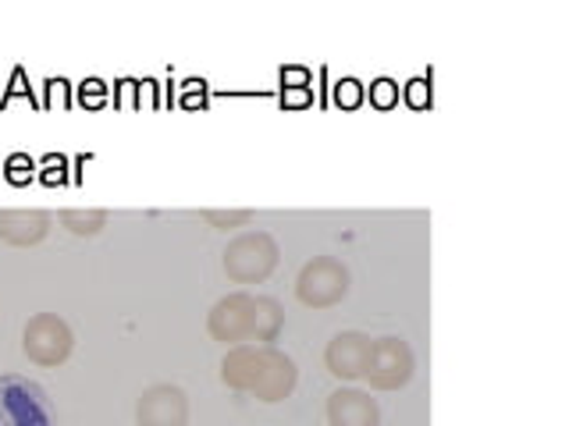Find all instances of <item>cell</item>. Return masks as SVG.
Returning <instances> with one entry per match:
<instances>
[{"mask_svg":"<svg viewBox=\"0 0 569 426\" xmlns=\"http://www.w3.org/2000/svg\"><path fill=\"white\" fill-rule=\"evenodd\" d=\"M221 381L257 402H281L296 390L299 369L274 345H236L221 363Z\"/></svg>","mask_w":569,"mask_h":426,"instance_id":"1","label":"cell"},{"mask_svg":"<svg viewBox=\"0 0 569 426\" xmlns=\"http://www.w3.org/2000/svg\"><path fill=\"white\" fill-rule=\"evenodd\" d=\"M284 324V313L274 298L249 295V292H231L207 316V331L213 342L224 345H271L278 342Z\"/></svg>","mask_w":569,"mask_h":426,"instance_id":"2","label":"cell"},{"mask_svg":"<svg viewBox=\"0 0 569 426\" xmlns=\"http://www.w3.org/2000/svg\"><path fill=\"white\" fill-rule=\"evenodd\" d=\"M278 242L267 231H246L224 248V274L236 284H260L278 266Z\"/></svg>","mask_w":569,"mask_h":426,"instance_id":"3","label":"cell"},{"mask_svg":"<svg viewBox=\"0 0 569 426\" xmlns=\"http://www.w3.org/2000/svg\"><path fill=\"white\" fill-rule=\"evenodd\" d=\"M296 295H299L302 306L328 310L349 295V271L331 256H317L302 266V274L296 281Z\"/></svg>","mask_w":569,"mask_h":426,"instance_id":"4","label":"cell"},{"mask_svg":"<svg viewBox=\"0 0 569 426\" xmlns=\"http://www.w3.org/2000/svg\"><path fill=\"white\" fill-rule=\"evenodd\" d=\"M71 345H76V337H71V327L58 313H36L22 331L26 355L36 366H47V369L61 366L71 355Z\"/></svg>","mask_w":569,"mask_h":426,"instance_id":"5","label":"cell"},{"mask_svg":"<svg viewBox=\"0 0 569 426\" xmlns=\"http://www.w3.org/2000/svg\"><path fill=\"white\" fill-rule=\"evenodd\" d=\"M413 348H409L402 337H378L370 345L367 355V369L363 377L373 390H399L413 377Z\"/></svg>","mask_w":569,"mask_h":426,"instance_id":"6","label":"cell"},{"mask_svg":"<svg viewBox=\"0 0 569 426\" xmlns=\"http://www.w3.org/2000/svg\"><path fill=\"white\" fill-rule=\"evenodd\" d=\"M139 426H186L189 423V398L174 384H153L142 390L136 405Z\"/></svg>","mask_w":569,"mask_h":426,"instance_id":"7","label":"cell"},{"mask_svg":"<svg viewBox=\"0 0 569 426\" xmlns=\"http://www.w3.org/2000/svg\"><path fill=\"white\" fill-rule=\"evenodd\" d=\"M370 345H373V337H367L360 331H342L331 337L325 363L338 381H356V377H363V369H367Z\"/></svg>","mask_w":569,"mask_h":426,"instance_id":"8","label":"cell"},{"mask_svg":"<svg viewBox=\"0 0 569 426\" xmlns=\"http://www.w3.org/2000/svg\"><path fill=\"white\" fill-rule=\"evenodd\" d=\"M328 423L331 426H381V408L367 390L342 387L328 398Z\"/></svg>","mask_w":569,"mask_h":426,"instance_id":"9","label":"cell"},{"mask_svg":"<svg viewBox=\"0 0 569 426\" xmlns=\"http://www.w3.org/2000/svg\"><path fill=\"white\" fill-rule=\"evenodd\" d=\"M50 231L47 210H4L0 213V242L8 245H36Z\"/></svg>","mask_w":569,"mask_h":426,"instance_id":"10","label":"cell"},{"mask_svg":"<svg viewBox=\"0 0 569 426\" xmlns=\"http://www.w3.org/2000/svg\"><path fill=\"white\" fill-rule=\"evenodd\" d=\"M61 224L71 231V235H97V231L107 224V210H64Z\"/></svg>","mask_w":569,"mask_h":426,"instance_id":"11","label":"cell"},{"mask_svg":"<svg viewBox=\"0 0 569 426\" xmlns=\"http://www.w3.org/2000/svg\"><path fill=\"white\" fill-rule=\"evenodd\" d=\"M370 103L378 106V111H391V106H399V82H391V79L370 82Z\"/></svg>","mask_w":569,"mask_h":426,"instance_id":"12","label":"cell"},{"mask_svg":"<svg viewBox=\"0 0 569 426\" xmlns=\"http://www.w3.org/2000/svg\"><path fill=\"white\" fill-rule=\"evenodd\" d=\"M335 103H338V106H346V111H352V106H360V103H363V85L356 82V79L335 82Z\"/></svg>","mask_w":569,"mask_h":426,"instance_id":"13","label":"cell"},{"mask_svg":"<svg viewBox=\"0 0 569 426\" xmlns=\"http://www.w3.org/2000/svg\"><path fill=\"white\" fill-rule=\"evenodd\" d=\"M249 217H253V213H249V210H236V213H218V210H207V213H203V221H207V224H213V227H221V231L242 227V224H249Z\"/></svg>","mask_w":569,"mask_h":426,"instance_id":"14","label":"cell"},{"mask_svg":"<svg viewBox=\"0 0 569 426\" xmlns=\"http://www.w3.org/2000/svg\"><path fill=\"white\" fill-rule=\"evenodd\" d=\"M4 171H8V178H11L14 185H22V182H29V178H32L36 164H32V160H29L26 153H14V156H8Z\"/></svg>","mask_w":569,"mask_h":426,"instance_id":"15","label":"cell"},{"mask_svg":"<svg viewBox=\"0 0 569 426\" xmlns=\"http://www.w3.org/2000/svg\"><path fill=\"white\" fill-rule=\"evenodd\" d=\"M406 103H409V106H417V111H423V106H431V82H427V79L406 82Z\"/></svg>","mask_w":569,"mask_h":426,"instance_id":"16","label":"cell"},{"mask_svg":"<svg viewBox=\"0 0 569 426\" xmlns=\"http://www.w3.org/2000/svg\"><path fill=\"white\" fill-rule=\"evenodd\" d=\"M79 100H82V103H89V106H100V103L107 100V85H103L100 79H89V82H82V89H79Z\"/></svg>","mask_w":569,"mask_h":426,"instance_id":"17","label":"cell"},{"mask_svg":"<svg viewBox=\"0 0 569 426\" xmlns=\"http://www.w3.org/2000/svg\"><path fill=\"white\" fill-rule=\"evenodd\" d=\"M47 103L50 106H68L71 97H68V82L64 79H50L47 82Z\"/></svg>","mask_w":569,"mask_h":426,"instance_id":"18","label":"cell"},{"mask_svg":"<svg viewBox=\"0 0 569 426\" xmlns=\"http://www.w3.org/2000/svg\"><path fill=\"white\" fill-rule=\"evenodd\" d=\"M302 85H310L307 68H284L281 71V89H302Z\"/></svg>","mask_w":569,"mask_h":426,"instance_id":"19","label":"cell"},{"mask_svg":"<svg viewBox=\"0 0 569 426\" xmlns=\"http://www.w3.org/2000/svg\"><path fill=\"white\" fill-rule=\"evenodd\" d=\"M281 103L284 106H310L313 103L310 85H302V89H281Z\"/></svg>","mask_w":569,"mask_h":426,"instance_id":"20","label":"cell"},{"mask_svg":"<svg viewBox=\"0 0 569 426\" xmlns=\"http://www.w3.org/2000/svg\"><path fill=\"white\" fill-rule=\"evenodd\" d=\"M203 93H207V82H186V106H203Z\"/></svg>","mask_w":569,"mask_h":426,"instance_id":"21","label":"cell"},{"mask_svg":"<svg viewBox=\"0 0 569 426\" xmlns=\"http://www.w3.org/2000/svg\"><path fill=\"white\" fill-rule=\"evenodd\" d=\"M26 93H29V85H26V71L18 68V71H14V79H11V89H8V97L0 100V103H11L14 97H26Z\"/></svg>","mask_w":569,"mask_h":426,"instance_id":"22","label":"cell"}]
</instances>
